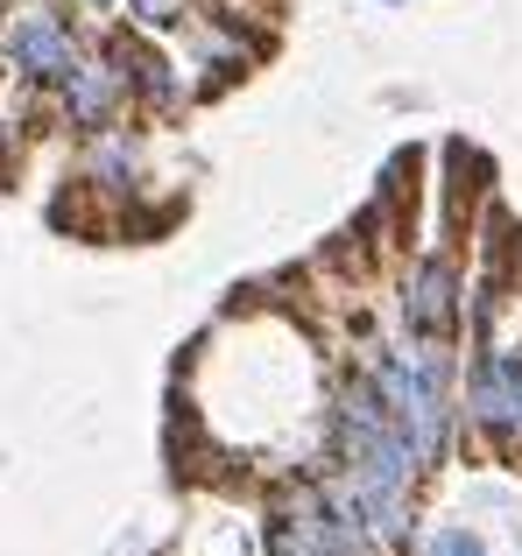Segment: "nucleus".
Returning a JSON list of instances; mask_svg holds the SVG:
<instances>
[{"instance_id":"f257e3e1","label":"nucleus","mask_w":522,"mask_h":556,"mask_svg":"<svg viewBox=\"0 0 522 556\" xmlns=\"http://www.w3.org/2000/svg\"><path fill=\"white\" fill-rule=\"evenodd\" d=\"M78 56H85V42H78V28H71L64 8H14L8 28H0V64L22 85H42V92H50Z\"/></svg>"},{"instance_id":"f03ea898","label":"nucleus","mask_w":522,"mask_h":556,"mask_svg":"<svg viewBox=\"0 0 522 556\" xmlns=\"http://www.w3.org/2000/svg\"><path fill=\"white\" fill-rule=\"evenodd\" d=\"M50 92H57V113H64V127H78L85 141L107 135V127H121V113H127V78H121V64H113L107 50L78 56V64H71L64 78L50 85Z\"/></svg>"},{"instance_id":"7ed1b4c3","label":"nucleus","mask_w":522,"mask_h":556,"mask_svg":"<svg viewBox=\"0 0 522 556\" xmlns=\"http://www.w3.org/2000/svg\"><path fill=\"white\" fill-rule=\"evenodd\" d=\"M467 416H473V430H487L495 444H522V353L481 345L473 380H467Z\"/></svg>"},{"instance_id":"20e7f679","label":"nucleus","mask_w":522,"mask_h":556,"mask_svg":"<svg viewBox=\"0 0 522 556\" xmlns=\"http://www.w3.org/2000/svg\"><path fill=\"white\" fill-rule=\"evenodd\" d=\"M402 325H410L417 345H445L459 331V268L445 254H424L402 289Z\"/></svg>"},{"instance_id":"39448f33","label":"nucleus","mask_w":522,"mask_h":556,"mask_svg":"<svg viewBox=\"0 0 522 556\" xmlns=\"http://www.w3.org/2000/svg\"><path fill=\"white\" fill-rule=\"evenodd\" d=\"M135 169H141V141L121 135V127H107V135H92V155H85V177L99 190H135Z\"/></svg>"},{"instance_id":"423d86ee","label":"nucleus","mask_w":522,"mask_h":556,"mask_svg":"<svg viewBox=\"0 0 522 556\" xmlns=\"http://www.w3.org/2000/svg\"><path fill=\"white\" fill-rule=\"evenodd\" d=\"M198 22V0H127V28L135 36H177Z\"/></svg>"},{"instance_id":"0eeeda50","label":"nucleus","mask_w":522,"mask_h":556,"mask_svg":"<svg viewBox=\"0 0 522 556\" xmlns=\"http://www.w3.org/2000/svg\"><path fill=\"white\" fill-rule=\"evenodd\" d=\"M269 556H325V549L303 535V521L289 515V507H275V515H269Z\"/></svg>"},{"instance_id":"6e6552de","label":"nucleus","mask_w":522,"mask_h":556,"mask_svg":"<svg viewBox=\"0 0 522 556\" xmlns=\"http://www.w3.org/2000/svg\"><path fill=\"white\" fill-rule=\"evenodd\" d=\"M431 556H487V543L467 535V529H438V535H431Z\"/></svg>"},{"instance_id":"1a4fd4ad","label":"nucleus","mask_w":522,"mask_h":556,"mask_svg":"<svg viewBox=\"0 0 522 556\" xmlns=\"http://www.w3.org/2000/svg\"><path fill=\"white\" fill-rule=\"evenodd\" d=\"M85 8H113V0H85Z\"/></svg>"},{"instance_id":"9d476101","label":"nucleus","mask_w":522,"mask_h":556,"mask_svg":"<svg viewBox=\"0 0 522 556\" xmlns=\"http://www.w3.org/2000/svg\"><path fill=\"white\" fill-rule=\"evenodd\" d=\"M0 8H8V0H0Z\"/></svg>"}]
</instances>
